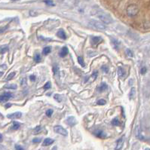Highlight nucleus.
Returning a JSON list of instances; mask_svg holds the SVG:
<instances>
[{
  "label": "nucleus",
  "mask_w": 150,
  "mask_h": 150,
  "mask_svg": "<svg viewBox=\"0 0 150 150\" xmlns=\"http://www.w3.org/2000/svg\"><path fill=\"white\" fill-rule=\"evenodd\" d=\"M135 94H136V89L134 87H132L131 90V92L129 94V98L131 100L132 98H133V97L135 96Z\"/></svg>",
  "instance_id": "obj_23"
},
{
  "label": "nucleus",
  "mask_w": 150,
  "mask_h": 150,
  "mask_svg": "<svg viewBox=\"0 0 150 150\" xmlns=\"http://www.w3.org/2000/svg\"><path fill=\"white\" fill-rule=\"evenodd\" d=\"M29 14H30V15L32 16V17H35V16L38 15V13H37V11H33V10H32V11H30Z\"/></svg>",
  "instance_id": "obj_32"
},
{
  "label": "nucleus",
  "mask_w": 150,
  "mask_h": 150,
  "mask_svg": "<svg viewBox=\"0 0 150 150\" xmlns=\"http://www.w3.org/2000/svg\"><path fill=\"white\" fill-rule=\"evenodd\" d=\"M12 97H13L12 94H11L9 92H5L2 95H0V102H2V103L7 102V101H8V100L10 98H11Z\"/></svg>",
  "instance_id": "obj_7"
},
{
  "label": "nucleus",
  "mask_w": 150,
  "mask_h": 150,
  "mask_svg": "<svg viewBox=\"0 0 150 150\" xmlns=\"http://www.w3.org/2000/svg\"><path fill=\"white\" fill-rule=\"evenodd\" d=\"M97 105H100V106H103V105H105L106 103V100L103 99H100V100H99L97 101Z\"/></svg>",
  "instance_id": "obj_29"
},
{
  "label": "nucleus",
  "mask_w": 150,
  "mask_h": 150,
  "mask_svg": "<svg viewBox=\"0 0 150 150\" xmlns=\"http://www.w3.org/2000/svg\"><path fill=\"white\" fill-rule=\"evenodd\" d=\"M45 114H46V116L48 117H51L52 116V114H53V110L52 109H48L46 111V113Z\"/></svg>",
  "instance_id": "obj_31"
},
{
  "label": "nucleus",
  "mask_w": 150,
  "mask_h": 150,
  "mask_svg": "<svg viewBox=\"0 0 150 150\" xmlns=\"http://www.w3.org/2000/svg\"><path fill=\"white\" fill-rule=\"evenodd\" d=\"M67 123L69 124V126L72 127V126H75L77 124V121H76V118H75V117L69 116L67 119Z\"/></svg>",
  "instance_id": "obj_9"
},
{
  "label": "nucleus",
  "mask_w": 150,
  "mask_h": 150,
  "mask_svg": "<svg viewBox=\"0 0 150 150\" xmlns=\"http://www.w3.org/2000/svg\"><path fill=\"white\" fill-rule=\"evenodd\" d=\"M10 106H11V103H8V104L5 105V108H8V107H10Z\"/></svg>",
  "instance_id": "obj_43"
},
{
  "label": "nucleus",
  "mask_w": 150,
  "mask_h": 150,
  "mask_svg": "<svg viewBox=\"0 0 150 150\" xmlns=\"http://www.w3.org/2000/svg\"><path fill=\"white\" fill-rule=\"evenodd\" d=\"M103 42V39L100 36H92L91 37V45L93 47H97Z\"/></svg>",
  "instance_id": "obj_5"
},
{
  "label": "nucleus",
  "mask_w": 150,
  "mask_h": 150,
  "mask_svg": "<svg viewBox=\"0 0 150 150\" xmlns=\"http://www.w3.org/2000/svg\"><path fill=\"white\" fill-rule=\"evenodd\" d=\"M41 131H42V128H41V126H37L36 128H34V130H33V133H34V134L39 133L41 132Z\"/></svg>",
  "instance_id": "obj_25"
},
{
  "label": "nucleus",
  "mask_w": 150,
  "mask_h": 150,
  "mask_svg": "<svg viewBox=\"0 0 150 150\" xmlns=\"http://www.w3.org/2000/svg\"><path fill=\"white\" fill-rule=\"evenodd\" d=\"M118 74L119 77L123 78L124 76H125V70H124L122 67H119L118 69Z\"/></svg>",
  "instance_id": "obj_18"
},
{
  "label": "nucleus",
  "mask_w": 150,
  "mask_h": 150,
  "mask_svg": "<svg viewBox=\"0 0 150 150\" xmlns=\"http://www.w3.org/2000/svg\"><path fill=\"white\" fill-rule=\"evenodd\" d=\"M101 69H102L105 73H108V72H109V67H108L107 66H106V65L102 66V67H101Z\"/></svg>",
  "instance_id": "obj_34"
},
{
  "label": "nucleus",
  "mask_w": 150,
  "mask_h": 150,
  "mask_svg": "<svg viewBox=\"0 0 150 150\" xmlns=\"http://www.w3.org/2000/svg\"><path fill=\"white\" fill-rule=\"evenodd\" d=\"M30 79L32 82H35V76H34V75H32V76H30Z\"/></svg>",
  "instance_id": "obj_42"
},
{
  "label": "nucleus",
  "mask_w": 150,
  "mask_h": 150,
  "mask_svg": "<svg viewBox=\"0 0 150 150\" xmlns=\"http://www.w3.org/2000/svg\"><path fill=\"white\" fill-rule=\"evenodd\" d=\"M15 76V72H11V73L8 75V76H7L6 80H7V81H10V80H11L12 79H13Z\"/></svg>",
  "instance_id": "obj_24"
},
{
  "label": "nucleus",
  "mask_w": 150,
  "mask_h": 150,
  "mask_svg": "<svg viewBox=\"0 0 150 150\" xmlns=\"http://www.w3.org/2000/svg\"><path fill=\"white\" fill-rule=\"evenodd\" d=\"M41 138H34L33 140V143H40L41 142Z\"/></svg>",
  "instance_id": "obj_41"
},
{
  "label": "nucleus",
  "mask_w": 150,
  "mask_h": 150,
  "mask_svg": "<svg viewBox=\"0 0 150 150\" xmlns=\"http://www.w3.org/2000/svg\"><path fill=\"white\" fill-rule=\"evenodd\" d=\"M47 5H49V6H55V4L54 3V2L53 1H45L44 2Z\"/></svg>",
  "instance_id": "obj_33"
},
{
  "label": "nucleus",
  "mask_w": 150,
  "mask_h": 150,
  "mask_svg": "<svg viewBox=\"0 0 150 150\" xmlns=\"http://www.w3.org/2000/svg\"><path fill=\"white\" fill-rule=\"evenodd\" d=\"M97 76H98V71L94 70V71L93 72L92 75H91V77L93 78V79H94V80H95V79L97 78Z\"/></svg>",
  "instance_id": "obj_30"
},
{
  "label": "nucleus",
  "mask_w": 150,
  "mask_h": 150,
  "mask_svg": "<svg viewBox=\"0 0 150 150\" xmlns=\"http://www.w3.org/2000/svg\"><path fill=\"white\" fill-rule=\"evenodd\" d=\"M107 88H108V85H107L105 82H103V83H101L100 85V86L97 87V91H98L99 92L101 93V92L106 91Z\"/></svg>",
  "instance_id": "obj_14"
},
{
  "label": "nucleus",
  "mask_w": 150,
  "mask_h": 150,
  "mask_svg": "<svg viewBox=\"0 0 150 150\" xmlns=\"http://www.w3.org/2000/svg\"><path fill=\"white\" fill-rule=\"evenodd\" d=\"M146 71H147V69H146V67H143L141 69H140V73L142 74V75H144V74H146Z\"/></svg>",
  "instance_id": "obj_38"
},
{
  "label": "nucleus",
  "mask_w": 150,
  "mask_h": 150,
  "mask_svg": "<svg viewBox=\"0 0 150 150\" xmlns=\"http://www.w3.org/2000/svg\"><path fill=\"white\" fill-rule=\"evenodd\" d=\"M67 54H68V48H67V47L64 46V47L62 48L61 51L60 52V57H65Z\"/></svg>",
  "instance_id": "obj_13"
},
{
  "label": "nucleus",
  "mask_w": 150,
  "mask_h": 150,
  "mask_svg": "<svg viewBox=\"0 0 150 150\" xmlns=\"http://www.w3.org/2000/svg\"><path fill=\"white\" fill-rule=\"evenodd\" d=\"M15 150H25L20 145H16L15 146Z\"/></svg>",
  "instance_id": "obj_40"
},
{
  "label": "nucleus",
  "mask_w": 150,
  "mask_h": 150,
  "mask_svg": "<svg viewBox=\"0 0 150 150\" xmlns=\"http://www.w3.org/2000/svg\"><path fill=\"white\" fill-rule=\"evenodd\" d=\"M89 24L96 30H105L106 29V26L100 21H97L96 20H91L89 21Z\"/></svg>",
  "instance_id": "obj_3"
},
{
  "label": "nucleus",
  "mask_w": 150,
  "mask_h": 150,
  "mask_svg": "<svg viewBox=\"0 0 150 150\" xmlns=\"http://www.w3.org/2000/svg\"><path fill=\"white\" fill-rule=\"evenodd\" d=\"M54 143V140L51 139V138H45L43 141V146H50L51 145L52 143Z\"/></svg>",
  "instance_id": "obj_15"
},
{
  "label": "nucleus",
  "mask_w": 150,
  "mask_h": 150,
  "mask_svg": "<svg viewBox=\"0 0 150 150\" xmlns=\"http://www.w3.org/2000/svg\"><path fill=\"white\" fill-rule=\"evenodd\" d=\"M57 35L59 37L60 39H67V35L65 33V32L63 30H60L57 33Z\"/></svg>",
  "instance_id": "obj_12"
},
{
  "label": "nucleus",
  "mask_w": 150,
  "mask_h": 150,
  "mask_svg": "<svg viewBox=\"0 0 150 150\" xmlns=\"http://www.w3.org/2000/svg\"><path fill=\"white\" fill-rule=\"evenodd\" d=\"M141 128L139 125H137L135 128V135L138 138L139 140H143V141H146V140L145 139V137L142 135V133H141Z\"/></svg>",
  "instance_id": "obj_6"
},
{
  "label": "nucleus",
  "mask_w": 150,
  "mask_h": 150,
  "mask_svg": "<svg viewBox=\"0 0 150 150\" xmlns=\"http://www.w3.org/2000/svg\"><path fill=\"white\" fill-rule=\"evenodd\" d=\"M78 61H79V64L82 67H85V64H84V60H83L82 57H78Z\"/></svg>",
  "instance_id": "obj_27"
},
{
  "label": "nucleus",
  "mask_w": 150,
  "mask_h": 150,
  "mask_svg": "<svg viewBox=\"0 0 150 150\" xmlns=\"http://www.w3.org/2000/svg\"><path fill=\"white\" fill-rule=\"evenodd\" d=\"M96 15L98 17V18L103 23H104L105 25L106 24H110L112 23V22H113V20H112V18L106 13H105L104 11H97Z\"/></svg>",
  "instance_id": "obj_1"
},
{
  "label": "nucleus",
  "mask_w": 150,
  "mask_h": 150,
  "mask_svg": "<svg viewBox=\"0 0 150 150\" xmlns=\"http://www.w3.org/2000/svg\"><path fill=\"white\" fill-rule=\"evenodd\" d=\"M112 45H113V47H114L115 49L118 50L119 46H120V42H119L118 40L115 39H112Z\"/></svg>",
  "instance_id": "obj_16"
},
{
  "label": "nucleus",
  "mask_w": 150,
  "mask_h": 150,
  "mask_svg": "<svg viewBox=\"0 0 150 150\" xmlns=\"http://www.w3.org/2000/svg\"><path fill=\"white\" fill-rule=\"evenodd\" d=\"M52 69H53V72H54V74H57V73H58V72H59V67H58L57 66L54 67Z\"/></svg>",
  "instance_id": "obj_37"
},
{
  "label": "nucleus",
  "mask_w": 150,
  "mask_h": 150,
  "mask_svg": "<svg viewBox=\"0 0 150 150\" xmlns=\"http://www.w3.org/2000/svg\"><path fill=\"white\" fill-rule=\"evenodd\" d=\"M3 76V72H0V77Z\"/></svg>",
  "instance_id": "obj_45"
},
{
  "label": "nucleus",
  "mask_w": 150,
  "mask_h": 150,
  "mask_svg": "<svg viewBox=\"0 0 150 150\" xmlns=\"http://www.w3.org/2000/svg\"><path fill=\"white\" fill-rule=\"evenodd\" d=\"M8 51V45H2L0 47V53L1 54H5Z\"/></svg>",
  "instance_id": "obj_20"
},
{
  "label": "nucleus",
  "mask_w": 150,
  "mask_h": 150,
  "mask_svg": "<svg viewBox=\"0 0 150 150\" xmlns=\"http://www.w3.org/2000/svg\"><path fill=\"white\" fill-rule=\"evenodd\" d=\"M5 88H7V89H12V90H15V89H17V84H7L4 86Z\"/></svg>",
  "instance_id": "obj_17"
},
{
  "label": "nucleus",
  "mask_w": 150,
  "mask_h": 150,
  "mask_svg": "<svg viewBox=\"0 0 150 150\" xmlns=\"http://www.w3.org/2000/svg\"><path fill=\"white\" fill-rule=\"evenodd\" d=\"M112 125H114V126H118L121 124V122L118 120V118H114L113 120L112 121Z\"/></svg>",
  "instance_id": "obj_21"
},
{
  "label": "nucleus",
  "mask_w": 150,
  "mask_h": 150,
  "mask_svg": "<svg viewBox=\"0 0 150 150\" xmlns=\"http://www.w3.org/2000/svg\"><path fill=\"white\" fill-rule=\"evenodd\" d=\"M124 142V136H122L121 137H120V138L116 142V150H121L122 146H123Z\"/></svg>",
  "instance_id": "obj_8"
},
{
  "label": "nucleus",
  "mask_w": 150,
  "mask_h": 150,
  "mask_svg": "<svg viewBox=\"0 0 150 150\" xmlns=\"http://www.w3.org/2000/svg\"><path fill=\"white\" fill-rule=\"evenodd\" d=\"M2 141V135L0 133V143Z\"/></svg>",
  "instance_id": "obj_44"
},
{
  "label": "nucleus",
  "mask_w": 150,
  "mask_h": 150,
  "mask_svg": "<svg viewBox=\"0 0 150 150\" xmlns=\"http://www.w3.org/2000/svg\"><path fill=\"white\" fill-rule=\"evenodd\" d=\"M44 89H49V88H51V82H47L45 85H44Z\"/></svg>",
  "instance_id": "obj_35"
},
{
  "label": "nucleus",
  "mask_w": 150,
  "mask_h": 150,
  "mask_svg": "<svg viewBox=\"0 0 150 150\" xmlns=\"http://www.w3.org/2000/svg\"><path fill=\"white\" fill-rule=\"evenodd\" d=\"M126 53H127L128 56H129V57H133V52L131 51L130 49L126 50Z\"/></svg>",
  "instance_id": "obj_36"
},
{
  "label": "nucleus",
  "mask_w": 150,
  "mask_h": 150,
  "mask_svg": "<svg viewBox=\"0 0 150 150\" xmlns=\"http://www.w3.org/2000/svg\"><path fill=\"white\" fill-rule=\"evenodd\" d=\"M126 12H127V15L128 17H133L139 14L140 8H139L138 5L136 4H130L127 8Z\"/></svg>",
  "instance_id": "obj_2"
},
{
  "label": "nucleus",
  "mask_w": 150,
  "mask_h": 150,
  "mask_svg": "<svg viewBox=\"0 0 150 150\" xmlns=\"http://www.w3.org/2000/svg\"><path fill=\"white\" fill-rule=\"evenodd\" d=\"M143 27L145 29H149V22L147 21V22H145L143 23Z\"/></svg>",
  "instance_id": "obj_39"
},
{
  "label": "nucleus",
  "mask_w": 150,
  "mask_h": 150,
  "mask_svg": "<svg viewBox=\"0 0 150 150\" xmlns=\"http://www.w3.org/2000/svg\"><path fill=\"white\" fill-rule=\"evenodd\" d=\"M54 132H56V133H59V134H61V135H63V136H67V134H68V133H67V131L64 128H63L62 126H60V125H57V126H55L54 128Z\"/></svg>",
  "instance_id": "obj_4"
},
{
  "label": "nucleus",
  "mask_w": 150,
  "mask_h": 150,
  "mask_svg": "<svg viewBox=\"0 0 150 150\" xmlns=\"http://www.w3.org/2000/svg\"><path fill=\"white\" fill-rule=\"evenodd\" d=\"M54 100H56L57 101V102H61L62 101V97H61V95H60V94H55L54 96Z\"/></svg>",
  "instance_id": "obj_28"
},
{
  "label": "nucleus",
  "mask_w": 150,
  "mask_h": 150,
  "mask_svg": "<svg viewBox=\"0 0 150 150\" xmlns=\"http://www.w3.org/2000/svg\"><path fill=\"white\" fill-rule=\"evenodd\" d=\"M20 124L19 123L15 122V123L13 124V126H12V129L15 130V131H17V130H18V129L20 128Z\"/></svg>",
  "instance_id": "obj_26"
},
{
  "label": "nucleus",
  "mask_w": 150,
  "mask_h": 150,
  "mask_svg": "<svg viewBox=\"0 0 150 150\" xmlns=\"http://www.w3.org/2000/svg\"><path fill=\"white\" fill-rule=\"evenodd\" d=\"M51 48L49 47V46H47V47H45V48H43L42 53H43V54H45V55H48L49 53H51Z\"/></svg>",
  "instance_id": "obj_19"
},
{
  "label": "nucleus",
  "mask_w": 150,
  "mask_h": 150,
  "mask_svg": "<svg viewBox=\"0 0 150 150\" xmlns=\"http://www.w3.org/2000/svg\"><path fill=\"white\" fill-rule=\"evenodd\" d=\"M22 116V113L20 112H15V113H12V114H9L7 116V117L8 118H12V119H16V118H19Z\"/></svg>",
  "instance_id": "obj_11"
},
{
  "label": "nucleus",
  "mask_w": 150,
  "mask_h": 150,
  "mask_svg": "<svg viewBox=\"0 0 150 150\" xmlns=\"http://www.w3.org/2000/svg\"><path fill=\"white\" fill-rule=\"evenodd\" d=\"M41 60H42V58H41V56L39 54L37 53L34 56V61L35 62V63H39V62H41Z\"/></svg>",
  "instance_id": "obj_22"
},
{
  "label": "nucleus",
  "mask_w": 150,
  "mask_h": 150,
  "mask_svg": "<svg viewBox=\"0 0 150 150\" xmlns=\"http://www.w3.org/2000/svg\"><path fill=\"white\" fill-rule=\"evenodd\" d=\"M94 135L96 136H97L98 138H100V139H104L106 137V133L103 131H101V130H98V131H95Z\"/></svg>",
  "instance_id": "obj_10"
},
{
  "label": "nucleus",
  "mask_w": 150,
  "mask_h": 150,
  "mask_svg": "<svg viewBox=\"0 0 150 150\" xmlns=\"http://www.w3.org/2000/svg\"><path fill=\"white\" fill-rule=\"evenodd\" d=\"M146 150H149V148H147V149H146Z\"/></svg>",
  "instance_id": "obj_46"
}]
</instances>
